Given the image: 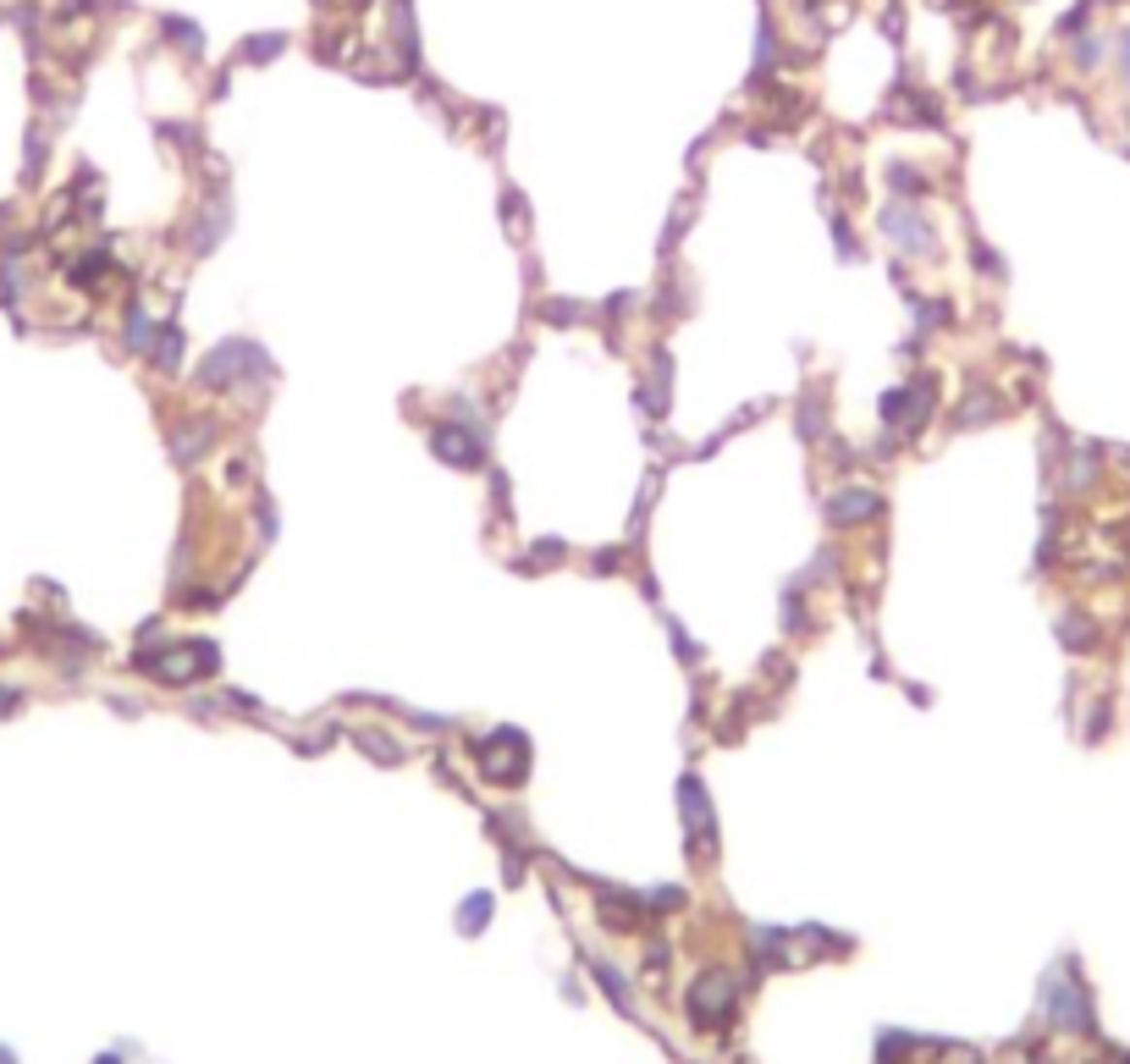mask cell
Returning <instances> with one entry per match:
<instances>
[{
    "instance_id": "cell-2",
    "label": "cell",
    "mask_w": 1130,
    "mask_h": 1064,
    "mask_svg": "<svg viewBox=\"0 0 1130 1064\" xmlns=\"http://www.w3.org/2000/svg\"><path fill=\"white\" fill-rule=\"evenodd\" d=\"M485 915H491V899H485V893H475V899H469V905H463V932L485 927Z\"/></svg>"
},
{
    "instance_id": "cell-3",
    "label": "cell",
    "mask_w": 1130,
    "mask_h": 1064,
    "mask_svg": "<svg viewBox=\"0 0 1130 1064\" xmlns=\"http://www.w3.org/2000/svg\"><path fill=\"white\" fill-rule=\"evenodd\" d=\"M100 1064H116V1059H100Z\"/></svg>"
},
{
    "instance_id": "cell-1",
    "label": "cell",
    "mask_w": 1130,
    "mask_h": 1064,
    "mask_svg": "<svg viewBox=\"0 0 1130 1064\" xmlns=\"http://www.w3.org/2000/svg\"><path fill=\"white\" fill-rule=\"evenodd\" d=\"M689 1010H695V1026H701L706 1014H722V1010H728V987H722V981L712 977V981H706V993H701V987H695V998H689Z\"/></svg>"
}]
</instances>
